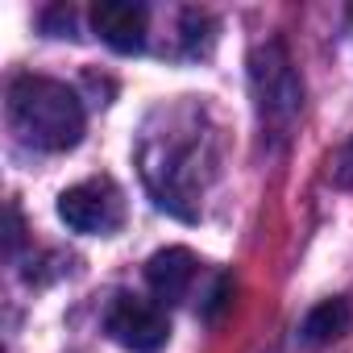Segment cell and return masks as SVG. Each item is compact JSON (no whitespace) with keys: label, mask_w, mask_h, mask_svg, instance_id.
I'll use <instances>...</instances> for the list:
<instances>
[{"label":"cell","mask_w":353,"mask_h":353,"mask_svg":"<svg viewBox=\"0 0 353 353\" xmlns=\"http://www.w3.org/2000/svg\"><path fill=\"white\" fill-rule=\"evenodd\" d=\"M9 121L34 150H71L83 137V104L79 96L46 75H17L9 88Z\"/></svg>","instance_id":"6da1fadb"},{"label":"cell","mask_w":353,"mask_h":353,"mask_svg":"<svg viewBox=\"0 0 353 353\" xmlns=\"http://www.w3.org/2000/svg\"><path fill=\"white\" fill-rule=\"evenodd\" d=\"M59 216L75 229V233H117L125 225V192L100 174V179H83L75 188H67L59 196Z\"/></svg>","instance_id":"7a4b0ae2"},{"label":"cell","mask_w":353,"mask_h":353,"mask_svg":"<svg viewBox=\"0 0 353 353\" xmlns=\"http://www.w3.org/2000/svg\"><path fill=\"white\" fill-rule=\"evenodd\" d=\"M104 328L129 353H158L170 336L166 307L158 299H141V295H117L104 312Z\"/></svg>","instance_id":"3957f363"},{"label":"cell","mask_w":353,"mask_h":353,"mask_svg":"<svg viewBox=\"0 0 353 353\" xmlns=\"http://www.w3.org/2000/svg\"><path fill=\"white\" fill-rule=\"evenodd\" d=\"M145 9L133 0H100L92 9V30L117 50V54H133L145 46Z\"/></svg>","instance_id":"277c9868"},{"label":"cell","mask_w":353,"mask_h":353,"mask_svg":"<svg viewBox=\"0 0 353 353\" xmlns=\"http://www.w3.org/2000/svg\"><path fill=\"white\" fill-rule=\"evenodd\" d=\"M196 274H200V262H196V254L183 250V245L158 250V254L145 262V283H150V291H154L158 303H179V299L192 291Z\"/></svg>","instance_id":"5b68a950"},{"label":"cell","mask_w":353,"mask_h":353,"mask_svg":"<svg viewBox=\"0 0 353 353\" xmlns=\"http://www.w3.org/2000/svg\"><path fill=\"white\" fill-rule=\"evenodd\" d=\"M349 324H353V307H349L345 299H324V303H316V307L307 312V320H303V341H307V345H328V341L345 336Z\"/></svg>","instance_id":"8992f818"},{"label":"cell","mask_w":353,"mask_h":353,"mask_svg":"<svg viewBox=\"0 0 353 353\" xmlns=\"http://www.w3.org/2000/svg\"><path fill=\"white\" fill-rule=\"evenodd\" d=\"M349 17H353V9H349Z\"/></svg>","instance_id":"52a82bcc"}]
</instances>
